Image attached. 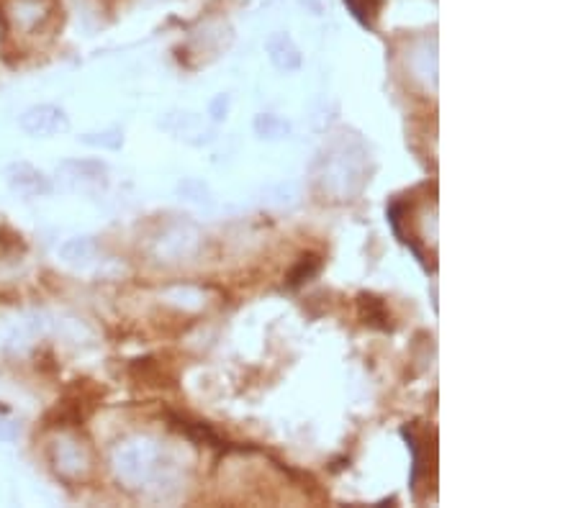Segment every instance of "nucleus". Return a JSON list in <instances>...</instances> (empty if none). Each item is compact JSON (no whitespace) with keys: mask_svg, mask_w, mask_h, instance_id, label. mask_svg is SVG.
Here are the masks:
<instances>
[]
</instances>
